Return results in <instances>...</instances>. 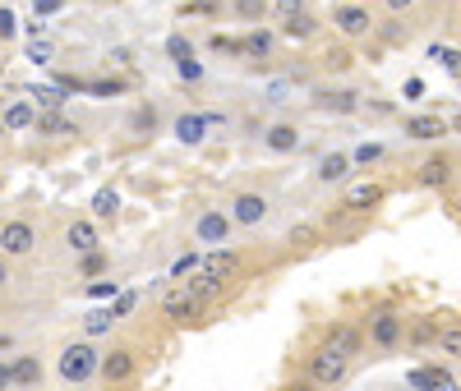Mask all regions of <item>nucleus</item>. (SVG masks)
Returning a JSON list of instances; mask_svg holds the SVG:
<instances>
[{
	"mask_svg": "<svg viewBox=\"0 0 461 391\" xmlns=\"http://www.w3.org/2000/svg\"><path fill=\"white\" fill-rule=\"evenodd\" d=\"M97 364H102L97 341H88V336L65 341L60 355H56V378H60L65 387H88V382H97Z\"/></svg>",
	"mask_w": 461,
	"mask_h": 391,
	"instance_id": "1",
	"label": "nucleus"
},
{
	"mask_svg": "<svg viewBox=\"0 0 461 391\" xmlns=\"http://www.w3.org/2000/svg\"><path fill=\"white\" fill-rule=\"evenodd\" d=\"M97 378L106 382V391L130 387V382L139 378V345H130V341L106 345V350H102V364H97Z\"/></svg>",
	"mask_w": 461,
	"mask_h": 391,
	"instance_id": "2",
	"label": "nucleus"
},
{
	"mask_svg": "<svg viewBox=\"0 0 461 391\" xmlns=\"http://www.w3.org/2000/svg\"><path fill=\"white\" fill-rule=\"evenodd\" d=\"M226 217L236 221V230H258V226L273 221V199L258 189H236L226 199Z\"/></svg>",
	"mask_w": 461,
	"mask_h": 391,
	"instance_id": "3",
	"label": "nucleus"
},
{
	"mask_svg": "<svg viewBox=\"0 0 461 391\" xmlns=\"http://www.w3.org/2000/svg\"><path fill=\"white\" fill-rule=\"evenodd\" d=\"M304 369H310L304 378H310L319 391H332V387H341L346 378H351V360L337 355V350H328L323 341L310 350V355H304Z\"/></svg>",
	"mask_w": 461,
	"mask_h": 391,
	"instance_id": "4",
	"label": "nucleus"
},
{
	"mask_svg": "<svg viewBox=\"0 0 461 391\" xmlns=\"http://www.w3.org/2000/svg\"><path fill=\"white\" fill-rule=\"evenodd\" d=\"M328 23H332V32L341 37V42H365V37H374V28H378L374 10L369 5H351V0H337Z\"/></svg>",
	"mask_w": 461,
	"mask_h": 391,
	"instance_id": "5",
	"label": "nucleus"
},
{
	"mask_svg": "<svg viewBox=\"0 0 461 391\" xmlns=\"http://www.w3.org/2000/svg\"><path fill=\"white\" fill-rule=\"evenodd\" d=\"M406 336V318H402V308L397 304H378L369 308V323H365V341L374 350H397Z\"/></svg>",
	"mask_w": 461,
	"mask_h": 391,
	"instance_id": "6",
	"label": "nucleus"
},
{
	"mask_svg": "<svg viewBox=\"0 0 461 391\" xmlns=\"http://www.w3.org/2000/svg\"><path fill=\"white\" fill-rule=\"evenodd\" d=\"M37 253V226L28 217H10V221H0V258H10V262H23Z\"/></svg>",
	"mask_w": 461,
	"mask_h": 391,
	"instance_id": "7",
	"label": "nucleus"
},
{
	"mask_svg": "<svg viewBox=\"0 0 461 391\" xmlns=\"http://www.w3.org/2000/svg\"><path fill=\"white\" fill-rule=\"evenodd\" d=\"M189 230H194V240L208 244V249H230V240H236V221L226 217V208H203Z\"/></svg>",
	"mask_w": 461,
	"mask_h": 391,
	"instance_id": "8",
	"label": "nucleus"
},
{
	"mask_svg": "<svg viewBox=\"0 0 461 391\" xmlns=\"http://www.w3.org/2000/svg\"><path fill=\"white\" fill-rule=\"evenodd\" d=\"M383 199H388V184L383 180H351L341 189V212H351V217H365V212H374V208H383Z\"/></svg>",
	"mask_w": 461,
	"mask_h": 391,
	"instance_id": "9",
	"label": "nucleus"
},
{
	"mask_svg": "<svg viewBox=\"0 0 461 391\" xmlns=\"http://www.w3.org/2000/svg\"><path fill=\"white\" fill-rule=\"evenodd\" d=\"M258 147L267 156H295L304 147V129L295 120H273V125H263L258 129Z\"/></svg>",
	"mask_w": 461,
	"mask_h": 391,
	"instance_id": "10",
	"label": "nucleus"
},
{
	"mask_svg": "<svg viewBox=\"0 0 461 391\" xmlns=\"http://www.w3.org/2000/svg\"><path fill=\"white\" fill-rule=\"evenodd\" d=\"M310 106L323 111V115H360L365 93H356V88H337V84H319V88L310 93Z\"/></svg>",
	"mask_w": 461,
	"mask_h": 391,
	"instance_id": "11",
	"label": "nucleus"
},
{
	"mask_svg": "<svg viewBox=\"0 0 461 391\" xmlns=\"http://www.w3.org/2000/svg\"><path fill=\"white\" fill-rule=\"evenodd\" d=\"M323 32V19L314 14V10H286L282 14V23H277V37L282 42H314V37Z\"/></svg>",
	"mask_w": 461,
	"mask_h": 391,
	"instance_id": "12",
	"label": "nucleus"
},
{
	"mask_svg": "<svg viewBox=\"0 0 461 391\" xmlns=\"http://www.w3.org/2000/svg\"><path fill=\"white\" fill-rule=\"evenodd\" d=\"M452 175H456V162H452L447 152H429L425 162L415 166V184H420V189H447Z\"/></svg>",
	"mask_w": 461,
	"mask_h": 391,
	"instance_id": "13",
	"label": "nucleus"
},
{
	"mask_svg": "<svg viewBox=\"0 0 461 391\" xmlns=\"http://www.w3.org/2000/svg\"><path fill=\"white\" fill-rule=\"evenodd\" d=\"M10 369H14V391H42L47 364H42V355H37V350H19V355L10 360Z\"/></svg>",
	"mask_w": 461,
	"mask_h": 391,
	"instance_id": "14",
	"label": "nucleus"
},
{
	"mask_svg": "<svg viewBox=\"0 0 461 391\" xmlns=\"http://www.w3.org/2000/svg\"><path fill=\"white\" fill-rule=\"evenodd\" d=\"M65 244H69V253H97L102 249V226L93 221V217H74V221H65Z\"/></svg>",
	"mask_w": 461,
	"mask_h": 391,
	"instance_id": "15",
	"label": "nucleus"
},
{
	"mask_svg": "<svg viewBox=\"0 0 461 391\" xmlns=\"http://www.w3.org/2000/svg\"><path fill=\"white\" fill-rule=\"evenodd\" d=\"M240 267H245V258L236 253V249H208L203 253V277H212L217 286H226V281H236L240 277Z\"/></svg>",
	"mask_w": 461,
	"mask_h": 391,
	"instance_id": "16",
	"label": "nucleus"
},
{
	"mask_svg": "<svg viewBox=\"0 0 461 391\" xmlns=\"http://www.w3.org/2000/svg\"><path fill=\"white\" fill-rule=\"evenodd\" d=\"M323 345H328V350H337V355H346V360L356 364V355L365 350V332H360L356 323H332V327L323 332Z\"/></svg>",
	"mask_w": 461,
	"mask_h": 391,
	"instance_id": "17",
	"label": "nucleus"
},
{
	"mask_svg": "<svg viewBox=\"0 0 461 391\" xmlns=\"http://www.w3.org/2000/svg\"><path fill=\"white\" fill-rule=\"evenodd\" d=\"M351 171H356L351 152H323L314 162V180L319 184H351Z\"/></svg>",
	"mask_w": 461,
	"mask_h": 391,
	"instance_id": "18",
	"label": "nucleus"
},
{
	"mask_svg": "<svg viewBox=\"0 0 461 391\" xmlns=\"http://www.w3.org/2000/svg\"><path fill=\"white\" fill-rule=\"evenodd\" d=\"M277 42L282 37L273 32V28H245L240 32V47H245V60H277Z\"/></svg>",
	"mask_w": 461,
	"mask_h": 391,
	"instance_id": "19",
	"label": "nucleus"
},
{
	"mask_svg": "<svg viewBox=\"0 0 461 391\" xmlns=\"http://www.w3.org/2000/svg\"><path fill=\"white\" fill-rule=\"evenodd\" d=\"M402 134H406L411 143H443L447 120H443V115H406V120H402Z\"/></svg>",
	"mask_w": 461,
	"mask_h": 391,
	"instance_id": "20",
	"label": "nucleus"
},
{
	"mask_svg": "<svg viewBox=\"0 0 461 391\" xmlns=\"http://www.w3.org/2000/svg\"><path fill=\"white\" fill-rule=\"evenodd\" d=\"M199 299L189 295V286H171L167 295H162V318H171V323H189V318H199Z\"/></svg>",
	"mask_w": 461,
	"mask_h": 391,
	"instance_id": "21",
	"label": "nucleus"
},
{
	"mask_svg": "<svg viewBox=\"0 0 461 391\" xmlns=\"http://www.w3.org/2000/svg\"><path fill=\"white\" fill-rule=\"evenodd\" d=\"M125 129H130L134 138H152V134H162V106H158V102H139V106L130 111Z\"/></svg>",
	"mask_w": 461,
	"mask_h": 391,
	"instance_id": "22",
	"label": "nucleus"
},
{
	"mask_svg": "<svg viewBox=\"0 0 461 391\" xmlns=\"http://www.w3.org/2000/svg\"><path fill=\"white\" fill-rule=\"evenodd\" d=\"M0 120H5V134H28L37 125V106L23 102V97H14V102L0 106Z\"/></svg>",
	"mask_w": 461,
	"mask_h": 391,
	"instance_id": "23",
	"label": "nucleus"
},
{
	"mask_svg": "<svg viewBox=\"0 0 461 391\" xmlns=\"http://www.w3.org/2000/svg\"><path fill=\"white\" fill-rule=\"evenodd\" d=\"M88 217H93L97 226H106V221L121 217V189H115V184H102V189L93 193V203H88Z\"/></svg>",
	"mask_w": 461,
	"mask_h": 391,
	"instance_id": "24",
	"label": "nucleus"
},
{
	"mask_svg": "<svg viewBox=\"0 0 461 391\" xmlns=\"http://www.w3.org/2000/svg\"><path fill=\"white\" fill-rule=\"evenodd\" d=\"M42 138H69V134H79V125L69 120L65 111H37V125H32Z\"/></svg>",
	"mask_w": 461,
	"mask_h": 391,
	"instance_id": "25",
	"label": "nucleus"
},
{
	"mask_svg": "<svg viewBox=\"0 0 461 391\" xmlns=\"http://www.w3.org/2000/svg\"><path fill=\"white\" fill-rule=\"evenodd\" d=\"M171 134H176L185 147H199V143L208 138V115H176Z\"/></svg>",
	"mask_w": 461,
	"mask_h": 391,
	"instance_id": "26",
	"label": "nucleus"
},
{
	"mask_svg": "<svg viewBox=\"0 0 461 391\" xmlns=\"http://www.w3.org/2000/svg\"><path fill=\"white\" fill-rule=\"evenodd\" d=\"M203 51L208 56H226V60H245V47H240L236 32H208L203 37Z\"/></svg>",
	"mask_w": 461,
	"mask_h": 391,
	"instance_id": "27",
	"label": "nucleus"
},
{
	"mask_svg": "<svg viewBox=\"0 0 461 391\" xmlns=\"http://www.w3.org/2000/svg\"><path fill=\"white\" fill-rule=\"evenodd\" d=\"M226 10L236 14L240 23H249V28H258L263 19H267V10H273V0H226Z\"/></svg>",
	"mask_w": 461,
	"mask_h": 391,
	"instance_id": "28",
	"label": "nucleus"
},
{
	"mask_svg": "<svg viewBox=\"0 0 461 391\" xmlns=\"http://www.w3.org/2000/svg\"><path fill=\"white\" fill-rule=\"evenodd\" d=\"M438 355L443 360H452V364H461V323H447V327H438Z\"/></svg>",
	"mask_w": 461,
	"mask_h": 391,
	"instance_id": "29",
	"label": "nucleus"
},
{
	"mask_svg": "<svg viewBox=\"0 0 461 391\" xmlns=\"http://www.w3.org/2000/svg\"><path fill=\"white\" fill-rule=\"evenodd\" d=\"M199 267H203V253H194V249H189V253H180L176 262H171V271H167V281H189V277H199Z\"/></svg>",
	"mask_w": 461,
	"mask_h": 391,
	"instance_id": "30",
	"label": "nucleus"
},
{
	"mask_svg": "<svg viewBox=\"0 0 461 391\" xmlns=\"http://www.w3.org/2000/svg\"><path fill=\"white\" fill-rule=\"evenodd\" d=\"M111 327H115V318H111V304H106V308H88V313H84V336H88V341L106 336Z\"/></svg>",
	"mask_w": 461,
	"mask_h": 391,
	"instance_id": "31",
	"label": "nucleus"
},
{
	"mask_svg": "<svg viewBox=\"0 0 461 391\" xmlns=\"http://www.w3.org/2000/svg\"><path fill=\"white\" fill-rule=\"evenodd\" d=\"M429 60L443 65L447 74H461V47H443V42H434V47H429Z\"/></svg>",
	"mask_w": 461,
	"mask_h": 391,
	"instance_id": "32",
	"label": "nucleus"
},
{
	"mask_svg": "<svg viewBox=\"0 0 461 391\" xmlns=\"http://www.w3.org/2000/svg\"><path fill=\"white\" fill-rule=\"evenodd\" d=\"M139 299H143L139 290H121V295H115V299H111V318H115V323H125V318H130V313L139 308Z\"/></svg>",
	"mask_w": 461,
	"mask_h": 391,
	"instance_id": "33",
	"label": "nucleus"
},
{
	"mask_svg": "<svg viewBox=\"0 0 461 391\" xmlns=\"http://www.w3.org/2000/svg\"><path fill=\"white\" fill-rule=\"evenodd\" d=\"M383 156H388V147H383V143H360V147L351 152V162L369 171V166H378V162H383Z\"/></svg>",
	"mask_w": 461,
	"mask_h": 391,
	"instance_id": "34",
	"label": "nucleus"
},
{
	"mask_svg": "<svg viewBox=\"0 0 461 391\" xmlns=\"http://www.w3.org/2000/svg\"><path fill=\"white\" fill-rule=\"evenodd\" d=\"M14 37H19V19H14L10 5H0V47H10Z\"/></svg>",
	"mask_w": 461,
	"mask_h": 391,
	"instance_id": "35",
	"label": "nucleus"
},
{
	"mask_svg": "<svg viewBox=\"0 0 461 391\" xmlns=\"http://www.w3.org/2000/svg\"><path fill=\"white\" fill-rule=\"evenodd\" d=\"M194 14H221V0H189V5H180V19H194Z\"/></svg>",
	"mask_w": 461,
	"mask_h": 391,
	"instance_id": "36",
	"label": "nucleus"
},
{
	"mask_svg": "<svg viewBox=\"0 0 461 391\" xmlns=\"http://www.w3.org/2000/svg\"><path fill=\"white\" fill-rule=\"evenodd\" d=\"M102 271H106V253H102V249L79 258V277H102Z\"/></svg>",
	"mask_w": 461,
	"mask_h": 391,
	"instance_id": "37",
	"label": "nucleus"
},
{
	"mask_svg": "<svg viewBox=\"0 0 461 391\" xmlns=\"http://www.w3.org/2000/svg\"><path fill=\"white\" fill-rule=\"evenodd\" d=\"M323 69H328V74H341V69H351V51H346V47L328 51V56H323Z\"/></svg>",
	"mask_w": 461,
	"mask_h": 391,
	"instance_id": "38",
	"label": "nucleus"
},
{
	"mask_svg": "<svg viewBox=\"0 0 461 391\" xmlns=\"http://www.w3.org/2000/svg\"><path fill=\"white\" fill-rule=\"evenodd\" d=\"M88 93H97V97H115V93H125V84H121V78H97V84H88Z\"/></svg>",
	"mask_w": 461,
	"mask_h": 391,
	"instance_id": "39",
	"label": "nucleus"
},
{
	"mask_svg": "<svg viewBox=\"0 0 461 391\" xmlns=\"http://www.w3.org/2000/svg\"><path fill=\"white\" fill-rule=\"evenodd\" d=\"M411 341H415V345H425V341H438V323H429V318H425V323H415Z\"/></svg>",
	"mask_w": 461,
	"mask_h": 391,
	"instance_id": "40",
	"label": "nucleus"
},
{
	"mask_svg": "<svg viewBox=\"0 0 461 391\" xmlns=\"http://www.w3.org/2000/svg\"><path fill=\"white\" fill-rule=\"evenodd\" d=\"M415 5H420V0H383V10H388L393 19H402V14H411Z\"/></svg>",
	"mask_w": 461,
	"mask_h": 391,
	"instance_id": "41",
	"label": "nucleus"
},
{
	"mask_svg": "<svg viewBox=\"0 0 461 391\" xmlns=\"http://www.w3.org/2000/svg\"><path fill=\"white\" fill-rule=\"evenodd\" d=\"M88 295H93V299H115V295H121V286H115V281H97Z\"/></svg>",
	"mask_w": 461,
	"mask_h": 391,
	"instance_id": "42",
	"label": "nucleus"
},
{
	"mask_svg": "<svg viewBox=\"0 0 461 391\" xmlns=\"http://www.w3.org/2000/svg\"><path fill=\"white\" fill-rule=\"evenodd\" d=\"M0 391H14V369H10V360H0Z\"/></svg>",
	"mask_w": 461,
	"mask_h": 391,
	"instance_id": "43",
	"label": "nucleus"
},
{
	"mask_svg": "<svg viewBox=\"0 0 461 391\" xmlns=\"http://www.w3.org/2000/svg\"><path fill=\"white\" fill-rule=\"evenodd\" d=\"M14 286V271H10V258H0V295Z\"/></svg>",
	"mask_w": 461,
	"mask_h": 391,
	"instance_id": "44",
	"label": "nucleus"
},
{
	"mask_svg": "<svg viewBox=\"0 0 461 391\" xmlns=\"http://www.w3.org/2000/svg\"><path fill=\"white\" fill-rule=\"evenodd\" d=\"M282 391H319V387H314V382H310V378H295V382H286V387H282Z\"/></svg>",
	"mask_w": 461,
	"mask_h": 391,
	"instance_id": "45",
	"label": "nucleus"
},
{
	"mask_svg": "<svg viewBox=\"0 0 461 391\" xmlns=\"http://www.w3.org/2000/svg\"><path fill=\"white\" fill-rule=\"evenodd\" d=\"M447 129H456V134H461V111H456V115H452V120H447Z\"/></svg>",
	"mask_w": 461,
	"mask_h": 391,
	"instance_id": "46",
	"label": "nucleus"
},
{
	"mask_svg": "<svg viewBox=\"0 0 461 391\" xmlns=\"http://www.w3.org/2000/svg\"><path fill=\"white\" fill-rule=\"evenodd\" d=\"M0 138H5V120H0Z\"/></svg>",
	"mask_w": 461,
	"mask_h": 391,
	"instance_id": "47",
	"label": "nucleus"
},
{
	"mask_svg": "<svg viewBox=\"0 0 461 391\" xmlns=\"http://www.w3.org/2000/svg\"><path fill=\"white\" fill-rule=\"evenodd\" d=\"M351 5H369V0H351Z\"/></svg>",
	"mask_w": 461,
	"mask_h": 391,
	"instance_id": "48",
	"label": "nucleus"
},
{
	"mask_svg": "<svg viewBox=\"0 0 461 391\" xmlns=\"http://www.w3.org/2000/svg\"><path fill=\"white\" fill-rule=\"evenodd\" d=\"M456 88H461V74H456Z\"/></svg>",
	"mask_w": 461,
	"mask_h": 391,
	"instance_id": "49",
	"label": "nucleus"
}]
</instances>
